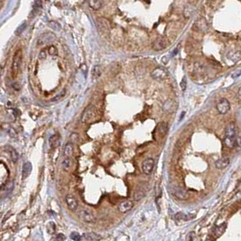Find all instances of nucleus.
Masks as SVG:
<instances>
[{"label":"nucleus","mask_w":241,"mask_h":241,"mask_svg":"<svg viewBox=\"0 0 241 241\" xmlns=\"http://www.w3.org/2000/svg\"><path fill=\"white\" fill-rule=\"evenodd\" d=\"M66 95V89L65 88H63L59 94H57V95L55 96L53 99H51V101H58V100H60V99H62L63 97H65Z\"/></svg>","instance_id":"nucleus-32"},{"label":"nucleus","mask_w":241,"mask_h":241,"mask_svg":"<svg viewBox=\"0 0 241 241\" xmlns=\"http://www.w3.org/2000/svg\"><path fill=\"white\" fill-rule=\"evenodd\" d=\"M7 132H8V134L9 135V137H13V138H15V137H17V133H16V131H15L13 127H11V126H8Z\"/></svg>","instance_id":"nucleus-33"},{"label":"nucleus","mask_w":241,"mask_h":241,"mask_svg":"<svg viewBox=\"0 0 241 241\" xmlns=\"http://www.w3.org/2000/svg\"><path fill=\"white\" fill-rule=\"evenodd\" d=\"M39 58L40 59H45L46 58V50H42L40 51V54H39Z\"/></svg>","instance_id":"nucleus-40"},{"label":"nucleus","mask_w":241,"mask_h":241,"mask_svg":"<svg viewBox=\"0 0 241 241\" xmlns=\"http://www.w3.org/2000/svg\"><path fill=\"white\" fill-rule=\"evenodd\" d=\"M229 163L230 162L228 157H223V158H220L215 162V166L218 169H224L226 168L227 166H228Z\"/></svg>","instance_id":"nucleus-17"},{"label":"nucleus","mask_w":241,"mask_h":241,"mask_svg":"<svg viewBox=\"0 0 241 241\" xmlns=\"http://www.w3.org/2000/svg\"><path fill=\"white\" fill-rule=\"evenodd\" d=\"M49 25L51 26V28H52L53 30H60L61 29V26H60V24H59L58 23H55V22H51L49 24Z\"/></svg>","instance_id":"nucleus-38"},{"label":"nucleus","mask_w":241,"mask_h":241,"mask_svg":"<svg viewBox=\"0 0 241 241\" xmlns=\"http://www.w3.org/2000/svg\"><path fill=\"white\" fill-rule=\"evenodd\" d=\"M216 108H217V110L219 114L224 115V114H227L230 110V104L227 99H221L219 102L217 103Z\"/></svg>","instance_id":"nucleus-7"},{"label":"nucleus","mask_w":241,"mask_h":241,"mask_svg":"<svg viewBox=\"0 0 241 241\" xmlns=\"http://www.w3.org/2000/svg\"><path fill=\"white\" fill-rule=\"evenodd\" d=\"M236 143H237V146H238L239 148H241V132L238 134V136L236 138Z\"/></svg>","instance_id":"nucleus-39"},{"label":"nucleus","mask_w":241,"mask_h":241,"mask_svg":"<svg viewBox=\"0 0 241 241\" xmlns=\"http://www.w3.org/2000/svg\"><path fill=\"white\" fill-rule=\"evenodd\" d=\"M173 194L179 200H186L188 198V194L185 190L180 188V187H174Z\"/></svg>","instance_id":"nucleus-13"},{"label":"nucleus","mask_w":241,"mask_h":241,"mask_svg":"<svg viewBox=\"0 0 241 241\" xmlns=\"http://www.w3.org/2000/svg\"><path fill=\"white\" fill-rule=\"evenodd\" d=\"M55 39V36L53 34L51 33H45L44 35H42L41 36L38 38L37 40V44L38 45H44L46 44H50L51 42H53Z\"/></svg>","instance_id":"nucleus-9"},{"label":"nucleus","mask_w":241,"mask_h":241,"mask_svg":"<svg viewBox=\"0 0 241 241\" xmlns=\"http://www.w3.org/2000/svg\"><path fill=\"white\" fill-rule=\"evenodd\" d=\"M133 207H134V202L130 200H126L119 203L118 211L121 213H126L127 212H129Z\"/></svg>","instance_id":"nucleus-10"},{"label":"nucleus","mask_w":241,"mask_h":241,"mask_svg":"<svg viewBox=\"0 0 241 241\" xmlns=\"http://www.w3.org/2000/svg\"><path fill=\"white\" fill-rule=\"evenodd\" d=\"M71 140L72 141V143H78L80 141V136L77 133H72L70 137Z\"/></svg>","instance_id":"nucleus-36"},{"label":"nucleus","mask_w":241,"mask_h":241,"mask_svg":"<svg viewBox=\"0 0 241 241\" xmlns=\"http://www.w3.org/2000/svg\"><path fill=\"white\" fill-rule=\"evenodd\" d=\"M89 8L93 10H99L102 7V3L100 0H88Z\"/></svg>","instance_id":"nucleus-27"},{"label":"nucleus","mask_w":241,"mask_h":241,"mask_svg":"<svg viewBox=\"0 0 241 241\" xmlns=\"http://www.w3.org/2000/svg\"><path fill=\"white\" fill-rule=\"evenodd\" d=\"M102 73V69L99 65H95L92 69V72H91V75H92V79L93 80H97L98 78L100 77Z\"/></svg>","instance_id":"nucleus-28"},{"label":"nucleus","mask_w":241,"mask_h":241,"mask_svg":"<svg viewBox=\"0 0 241 241\" xmlns=\"http://www.w3.org/2000/svg\"><path fill=\"white\" fill-rule=\"evenodd\" d=\"M226 228H227L226 223H222L221 225H219V226H217L214 228V229H213V233H214V235H215L216 237H219V236L222 235V234L225 232Z\"/></svg>","instance_id":"nucleus-26"},{"label":"nucleus","mask_w":241,"mask_h":241,"mask_svg":"<svg viewBox=\"0 0 241 241\" xmlns=\"http://www.w3.org/2000/svg\"><path fill=\"white\" fill-rule=\"evenodd\" d=\"M80 219L86 223H93L96 221L95 215L88 210H81L79 212Z\"/></svg>","instance_id":"nucleus-6"},{"label":"nucleus","mask_w":241,"mask_h":241,"mask_svg":"<svg viewBox=\"0 0 241 241\" xmlns=\"http://www.w3.org/2000/svg\"><path fill=\"white\" fill-rule=\"evenodd\" d=\"M224 142V145L226 146V147H228V149H232L235 147V146H237V143H236V138L234 137H225V138L223 140Z\"/></svg>","instance_id":"nucleus-24"},{"label":"nucleus","mask_w":241,"mask_h":241,"mask_svg":"<svg viewBox=\"0 0 241 241\" xmlns=\"http://www.w3.org/2000/svg\"><path fill=\"white\" fill-rule=\"evenodd\" d=\"M168 131V125L165 122H161L157 125V126L155 127L154 132H153V137L155 140H160L163 138Z\"/></svg>","instance_id":"nucleus-2"},{"label":"nucleus","mask_w":241,"mask_h":241,"mask_svg":"<svg viewBox=\"0 0 241 241\" xmlns=\"http://www.w3.org/2000/svg\"><path fill=\"white\" fill-rule=\"evenodd\" d=\"M72 160L71 159V157H65V159L62 162V168L64 172H69L72 168Z\"/></svg>","instance_id":"nucleus-21"},{"label":"nucleus","mask_w":241,"mask_h":241,"mask_svg":"<svg viewBox=\"0 0 241 241\" xmlns=\"http://www.w3.org/2000/svg\"><path fill=\"white\" fill-rule=\"evenodd\" d=\"M194 26L196 27V29L198 31H200V32H206L207 29H208V24H207V23L205 21L204 18H200V19H198L196 23H195V24H194Z\"/></svg>","instance_id":"nucleus-15"},{"label":"nucleus","mask_w":241,"mask_h":241,"mask_svg":"<svg viewBox=\"0 0 241 241\" xmlns=\"http://www.w3.org/2000/svg\"><path fill=\"white\" fill-rule=\"evenodd\" d=\"M167 76H168L167 71L163 67H156L151 72V77L153 80H158V81L165 80L167 78Z\"/></svg>","instance_id":"nucleus-4"},{"label":"nucleus","mask_w":241,"mask_h":241,"mask_svg":"<svg viewBox=\"0 0 241 241\" xmlns=\"http://www.w3.org/2000/svg\"><path fill=\"white\" fill-rule=\"evenodd\" d=\"M188 239H190V240L195 239V232H190L188 236Z\"/></svg>","instance_id":"nucleus-41"},{"label":"nucleus","mask_w":241,"mask_h":241,"mask_svg":"<svg viewBox=\"0 0 241 241\" xmlns=\"http://www.w3.org/2000/svg\"><path fill=\"white\" fill-rule=\"evenodd\" d=\"M82 239L85 240H99L101 238L100 236L96 233H83L82 234Z\"/></svg>","instance_id":"nucleus-25"},{"label":"nucleus","mask_w":241,"mask_h":241,"mask_svg":"<svg viewBox=\"0 0 241 241\" xmlns=\"http://www.w3.org/2000/svg\"><path fill=\"white\" fill-rule=\"evenodd\" d=\"M23 61V51L21 49L16 50L13 57V62H12V65H11V75L12 78L15 79L18 74L20 72V69H21V64H22Z\"/></svg>","instance_id":"nucleus-1"},{"label":"nucleus","mask_w":241,"mask_h":241,"mask_svg":"<svg viewBox=\"0 0 241 241\" xmlns=\"http://www.w3.org/2000/svg\"><path fill=\"white\" fill-rule=\"evenodd\" d=\"M95 117V108L92 105L88 106L82 113L81 116V122L83 123H88L90 122Z\"/></svg>","instance_id":"nucleus-3"},{"label":"nucleus","mask_w":241,"mask_h":241,"mask_svg":"<svg viewBox=\"0 0 241 241\" xmlns=\"http://www.w3.org/2000/svg\"><path fill=\"white\" fill-rule=\"evenodd\" d=\"M195 214H185L183 212H177L174 216L177 220H184V221H188L190 219H194L195 218Z\"/></svg>","instance_id":"nucleus-14"},{"label":"nucleus","mask_w":241,"mask_h":241,"mask_svg":"<svg viewBox=\"0 0 241 241\" xmlns=\"http://www.w3.org/2000/svg\"><path fill=\"white\" fill-rule=\"evenodd\" d=\"M180 87H181V89H182L183 91H185V90H186V88H187V80H186V78H185V77H183V80L181 81Z\"/></svg>","instance_id":"nucleus-37"},{"label":"nucleus","mask_w":241,"mask_h":241,"mask_svg":"<svg viewBox=\"0 0 241 241\" xmlns=\"http://www.w3.org/2000/svg\"><path fill=\"white\" fill-rule=\"evenodd\" d=\"M56 238H57L58 240H64L66 238H65V236H63L62 234H59Z\"/></svg>","instance_id":"nucleus-42"},{"label":"nucleus","mask_w":241,"mask_h":241,"mask_svg":"<svg viewBox=\"0 0 241 241\" xmlns=\"http://www.w3.org/2000/svg\"><path fill=\"white\" fill-rule=\"evenodd\" d=\"M74 153L73 143H67L63 149V155L64 157H72Z\"/></svg>","instance_id":"nucleus-20"},{"label":"nucleus","mask_w":241,"mask_h":241,"mask_svg":"<svg viewBox=\"0 0 241 241\" xmlns=\"http://www.w3.org/2000/svg\"><path fill=\"white\" fill-rule=\"evenodd\" d=\"M47 51H48V53H49L50 55H57V53H58V51H57L56 47L53 46V45L49 46L48 49H47Z\"/></svg>","instance_id":"nucleus-34"},{"label":"nucleus","mask_w":241,"mask_h":241,"mask_svg":"<svg viewBox=\"0 0 241 241\" xmlns=\"http://www.w3.org/2000/svg\"><path fill=\"white\" fill-rule=\"evenodd\" d=\"M66 204L68 206V208L72 211V212H75L78 208V202L76 201V199L73 197L72 195L68 194L65 197Z\"/></svg>","instance_id":"nucleus-11"},{"label":"nucleus","mask_w":241,"mask_h":241,"mask_svg":"<svg viewBox=\"0 0 241 241\" xmlns=\"http://www.w3.org/2000/svg\"><path fill=\"white\" fill-rule=\"evenodd\" d=\"M236 136H237L236 126L233 123H230V124L228 125L226 127V137L236 138Z\"/></svg>","instance_id":"nucleus-16"},{"label":"nucleus","mask_w":241,"mask_h":241,"mask_svg":"<svg viewBox=\"0 0 241 241\" xmlns=\"http://www.w3.org/2000/svg\"><path fill=\"white\" fill-rule=\"evenodd\" d=\"M168 45V42L167 40L164 38V37H157L154 41L153 42V44H152V48L153 50L156 51H162L163 49H165Z\"/></svg>","instance_id":"nucleus-5"},{"label":"nucleus","mask_w":241,"mask_h":241,"mask_svg":"<svg viewBox=\"0 0 241 241\" xmlns=\"http://www.w3.org/2000/svg\"><path fill=\"white\" fill-rule=\"evenodd\" d=\"M32 172V163L30 162H25L23 165V170H22V175L24 179L27 178L28 176L30 175Z\"/></svg>","instance_id":"nucleus-19"},{"label":"nucleus","mask_w":241,"mask_h":241,"mask_svg":"<svg viewBox=\"0 0 241 241\" xmlns=\"http://www.w3.org/2000/svg\"><path fill=\"white\" fill-rule=\"evenodd\" d=\"M153 167H154V160L153 158H147L143 162L142 170H143L144 174L146 175H149V174H152Z\"/></svg>","instance_id":"nucleus-8"},{"label":"nucleus","mask_w":241,"mask_h":241,"mask_svg":"<svg viewBox=\"0 0 241 241\" xmlns=\"http://www.w3.org/2000/svg\"><path fill=\"white\" fill-rule=\"evenodd\" d=\"M228 58L233 62H238L241 60V51H232L228 53Z\"/></svg>","instance_id":"nucleus-18"},{"label":"nucleus","mask_w":241,"mask_h":241,"mask_svg":"<svg viewBox=\"0 0 241 241\" xmlns=\"http://www.w3.org/2000/svg\"><path fill=\"white\" fill-rule=\"evenodd\" d=\"M237 97H238V101H239V102H241V87L238 88V91Z\"/></svg>","instance_id":"nucleus-43"},{"label":"nucleus","mask_w":241,"mask_h":241,"mask_svg":"<svg viewBox=\"0 0 241 241\" xmlns=\"http://www.w3.org/2000/svg\"><path fill=\"white\" fill-rule=\"evenodd\" d=\"M98 24L99 25L100 28H102L105 31H109L110 29V21L104 17H100L98 19Z\"/></svg>","instance_id":"nucleus-23"},{"label":"nucleus","mask_w":241,"mask_h":241,"mask_svg":"<svg viewBox=\"0 0 241 241\" xmlns=\"http://www.w3.org/2000/svg\"><path fill=\"white\" fill-rule=\"evenodd\" d=\"M175 109L176 104L173 99H168V100H166L165 103L163 104V111H164L165 113H167V114H171V113L174 112Z\"/></svg>","instance_id":"nucleus-12"},{"label":"nucleus","mask_w":241,"mask_h":241,"mask_svg":"<svg viewBox=\"0 0 241 241\" xmlns=\"http://www.w3.org/2000/svg\"><path fill=\"white\" fill-rule=\"evenodd\" d=\"M70 238L72 239V240H80V239H82V237H80V234L77 233V232H72L71 233V236H70Z\"/></svg>","instance_id":"nucleus-35"},{"label":"nucleus","mask_w":241,"mask_h":241,"mask_svg":"<svg viewBox=\"0 0 241 241\" xmlns=\"http://www.w3.org/2000/svg\"><path fill=\"white\" fill-rule=\"evenodd\" d=\"M193 11H194V8L192 6H190V5L186 6V8H184V16L186 18H189L190 17V15H192Z\"/></svg>","instance_id":"nucleus-31"},{"label":"nucleus","mask_w":241,"mask_h":241,"mask_svg":"<svg viewBox=\"0 0 241 241\" xmlns=\"http://www.w3.org/2000/svg\"><path fill=\"white\" fill-rule=\"evenodd\" d=\"M59 139H60V137L59 135H53L52 137H50V140H49V144H50V147L51 148H55L56 146L59 145Z\"/></svg>","instance_id":"nucleus-29"},{"label":"nucleus","mask_w":241,"mask_h":241,"mask_svg":"<svg viewBox=\"0 0 241 241\" xmlns=\"http://www.w3.org/2000/svg\"><path fill=\"white\" fill-rule=\"evenodd\" d=\"M6 150H7L8 153H9V154H10V157H11V159L13 161V163H17L19 156H18V153L16 152V150L14 149L12 146H6Z\"/></svg>","instance_id":"nucleus-22"},{"label":"nucleus","mask_w":241,"mask_h":241,"mask_svg":"<svg viewBox=\"0 0 241 241\" xmlns=\"http://www.w3.org/2000/svg\"><path fill=\"white\" fill-rule=\"evenodd\" d=\"M13 187H14V181H9L5 184L1 185V190L3 191H10L13 190Z\"/></svg>","instance_id":"nucleus-30"}]
</instances>
